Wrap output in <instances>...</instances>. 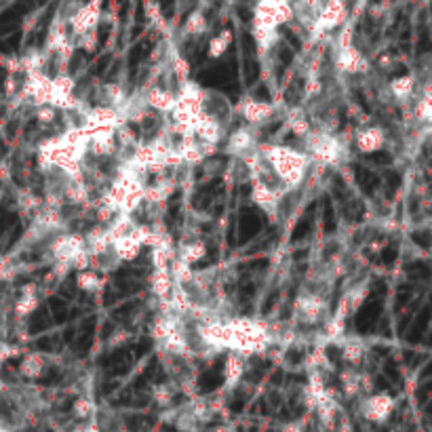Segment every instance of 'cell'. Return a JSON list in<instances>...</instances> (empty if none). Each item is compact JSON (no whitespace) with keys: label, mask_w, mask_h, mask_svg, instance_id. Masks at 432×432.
Segmentation results:
<instances>
[{"label":"cell","mask_w":432,"mask_h":432,"mask_svg":"<svg viewBox=\"0 0 432 432\" xmlns=\"http://www.w3.org/2000/svg\"><path fill=\"white\" fill-rule=\"evenodd\" d=\"M228 329V350H234L241 357L264 354L270 344V333L264 323L255 318H230Z\"/></svg>","instance_id":"2"},{"label":"cell","mask_w":432,"mask_h":432,"mask_svg":"<svg viewBox=\"0 0 432 432\" xmlns=\"http://www.w3.org/2000/svg\"><path fill=\"white\" fill-rule=\"evenodd\" d=\"M335 68L344 74H363L369 70V62L365 60V55L357 49V46H344V49H338V55H335Z\"/></svg>","instance_id":"13"},{"label":"cell","mask_w":432,"mask_h":432,"mask_svg":"<svg viewBox=\"0 0 432 432\" xmlns=\"http://www.w3.org/2000/svg\"><path fill=\"white\" fill-rule=\"evenodd\" d=\"M17 89H19V82H17L15 74H9V78H7V82H5V93L13 98V95L17 93Z\"/></svg>","instance_id":"46"},{"label":"cell","mask_w":432,"mask_h":432,"mask_svg":"<svg viewBox=\"0 0 432 432\" xmlns=\"http://www.w3.org/2000/svg\"><path fill=\"white\" fill-rule=\"evenodd\" d=\"M74 87H76V80L72 76H68L66 72H60L55 78H51V95H72L74 93Z\"/></svg>","instance_id":"29"},{"label":"cell","mask_w":432,"mask_h":432,"mask_svg":"<svg viewBox=\"0 0 432 432\" xmlns=\"http://www.w3.org/2000/svg\"><path fill=\"white\" fill-rule=\"evenodd\" d=\"M354 141H357L359 152L373 154L384 148V143H386V133H384V129H379V127H365V129L357 131Z\"/></svg>","instance_id":"16"},{"label":"cell","mask_w":432,"mask_h":432,"mask_svg":"<svg viewBox=\"0 0 432 432\" xmlns=\"http://www.w3.org/2000/svg\"><path fill=\"white\" fill-rule=\"evenodd\" d=\"M104 95H106V100L112 108H120V106L127 104V93L118 82H108L104 87Z\"/></svg>","instance_id":"31"},{"label":"cell","mask_w":432,"mask_h":432,"mask_svg":"<svg viewBox=\"0 0 432 432\" xmlns=\"http://www.w3.org/2000/svg\"><path fill=\"white\" fill-rule=\"evenodd\" d=\"M36 120L40 125H51L57 120V108H53L51 104H40L36 106Z\"/></svg>","instance_id":"39"},{"label":"cell","mask_w":432,"mask_h":432,"mask_svg":"<svg viewBox=\"0 0 432 432\" xmlns=\"http://www.w3.org/2000/svg\"><path fill=\"white\" fill-rule=\"evenodd\" d=\"M321 91H323V82H321V78H318L316 74H310V76L306 78V82H304V95H306V100H310V98H318Z\"/></svg>","instance_id":"41"},{"label":"cell","mask_w":432,"mask_h":432,"mask_svg":"<svg viewBox=\"0 0 432 432\" xmlns=\"http://www.w3.org/2000/svg\"><path fill=\"white\" fill-rule=\"evenodd\" d=\"M114 217H116V211H114L112 207H108V205H102V203H100L98 211H95V219H98V222L104 226V224H110Z\"/></svg>","instance_id":"43"},{"label":"cell","mask_w":432,"mask_h":432,"mask_svg":"<svg viewBox=\"0 0 432 432\" xmlns=\"http://www.w3.org/2000/svg\"><path fill=\"white\" fill-rule=\"evenodd\" d=\"M173 399H175V393H173L171 386H167V384H161V386L154 388V401H156V405L169 407L173 403Z\"/></svg>","instance_id":"40"},{"label":"cell","mask_w":432,"mask_h":432,"mask_svg":"<svg viewBox=\"0 0 432 432\" xmlns=\"http://www.w3.org/2000/svg\"><path fill=\"white\" fill-rule=\"evenodd\" d=\"M238 112H241V116L258 127L266 120H270L274 116V106L268 104V102H260V100H251V98H243L241 102H238Z\"/></svg>","instance_id":"14"},{"label":"cell","mask_w":432,"mask_h":432,"mask_svg":"<svg viewBox=\"0 0 432 432\" xmlns=\"http://www.w3.org/2000/svg\"><path fill=\"white\" fill-rule=\"evenodd\" d=\"M181 262H186V264H199V262H203L205 258H207V245L203 243V241H190V243H186V245H181V249H179V255H177Z\"/></svg>","instance_id":"23"},{"label":"cell","mask_w":432,"mask_h":432,"mask_svg":"<svg viewBox=\"0 0 432 432\" xmlns=\"http://www.w3.org/2000/svg\"><path fill=\"white\" fill-rule=\"evenodd\" d=\"M42 369H44V357L38 354V352H28L19 363V373L28 379L40 377Z\"/></svg>","instance_id":"24"},{"label":"cell","mask_w":432,"mask_h":432,"mask_svg":"<svg viewBox=\"0 0 432 432\" xmlns=\"http://www.w3.org/2000/svg\"><path fill=\"white\" fill-rule=\"evenodd\" d=\"M282 432H300V426L298 424H287V426H282Z\"/></svg>","instance_id":"48"},{"label":"cell","mask_w":432,"mask_h":432,"mask_svg":"<svg viewBox=\"0 0 432 432\" xmlns=\"http://www.w3.org/2000/svg\"><path fill=\"white\" fill-rule=\"evenodd\" d=\"M390 93H393V98L397 100H409L413 91H415V78L411 74H405V76H397L390 80L388 84Z\"/></svg>","instance_id":"25"},{"label":"cell","mask_w":432,"mask_h":432,"mask_svg":"<svg viewBox=\"0 0 432 432\" xmlns=\"http://www.w3.org/2000/svg\"><path fill=\"white\" fill-rule=\"evenodd\" d=\"M51 253L55 260H66V262H72L76 253H80L84 249V236L82 234H76V232H66V234H60L55 241L51 243Z\"/></svg>","instance_id":"12"},{"label":"cell","mask_w":432,"mask_h":432,"mask_svg":"<svg viewBox=\"0 0 432 432\" xmlns=\"http://www.w3.org/2000/svg\"><path fill=\"white\" fill-rule=\"evenodd\" d=\"M310 141V159L321 163V165H335L342 156L344 146L340 143L338 137H333L329 133H308L306 135Z\"/></svg>","instance_id":"3"},{"label":"cell","mask_w":432,"mask_h":432,"mask_svg":"<svg viewBox=\"0 0 432 432\" xmlns=\"http://www.w3.org/2000/svg\"><path fill=\"white\" fill-rule=\"evenodd\" d=\"M21 296H36V285H24L21 287Z\"/></svg>","instance_id":"47"},{"label":"cell","mask_w":432,"mask_h":432,"mask_svg":"<svg viewBox=\"0 0 432 432\" xmlns=\"http://www.w3.org/2000/svg\"><path fill=\"white\" fill-rule=\"evenodd\" d=\"M296 312H298V318L304 325H316L327 316V302L321 296L304 294V296L298 298Z\"/></svg>","instance_id":"6"},{"label":"cell","mask_w":432,"mask_h":432,"mask_svg":"<svg viewBox=\"0 0 432 432\" xmlns=\"http://www.w3.org/2000/svg\"><path fill=\"white\" fill-rule=\"evenodd\" d=\"M175 148H177V152H179V156H181L183 163L197 165V163L205 161V154H203V148H201V141H197L195 135H186V137H181Z\"/></svg>","instance_id":"20"},{"label":"cell","mask_w":432,"mask_h":432,"mask_svg":"<svg viewBox=\"0 0 432 432\" xmlns=\"http://www.w3.org/2000/svg\"><path fill=\"white\" fill-rule=\"evenodd\" d=\"M72 413H74L78 420H89V417L95 413V405H93L91 399L78 397V399L74 401V405H72Z\"/></svg>","instance_id":"38"},{"label":"cell","mask_w":432,"mask_h":432,"mask_svg":"<svg viewBox=\"0 0 432 432\" xmlns=\"http://www.w3.org/2000/svg\"><path fill=\"white\" fill-rule=\"evenodd\" d=\"M232 42V30H222L219 34H215L211 40H209V49H207V55L209 60H219Z\"/></svg>","instance_id":"26"},{"label":"cell","mask_w":432,"mask_h":432,"mask_svg":"<svg viewBox=\"0 0 432 432\" xmlns=\"http://www.w3.org/2000/svg\"><path fill=\"white\" fill-rule=\"evenodd\" d=\"M100 17H102L100 0H91L89 5L80 7L76 13H72V15H70V26H72L74 36H78V34H82V32H87V30L98 28Z\"/></svg>","instance_id":"11"},{"label":"cell","mask_w":432,"mask_h":432,"mask_svg":"<svg viewBox=\"0 0 432 432\" xmlns=\"http://www.w3.org/2000/svg\"><path fill=\"white\" fill-rule=\"evenodd\" d=\"M344 21H346V3L344 0H327V5L321 7L318 15L314 19V28L318 32H327V30H335Z\"/></svg>","instance_id":"8"},{"label":"cell","mask_w":432,"mask_h":432,"mask_svg":"<svg viewBox=\"0 0 432 432\" xmlns=\"http://www.w3.org/2000/svg\"><path fill=\"white\" fill-rule=\"evenodd\" d=\"M192 133L199 141H205V143H219L222 135H224V129H222V123L215 118V114H209L205 108L197 114L195 118V125H192Z\"/></svg>","instance_id":"7"},{"label":"cell","mask_w":432,"mask_h":432,"mask_svg":"<svg viewBox=\"0 0 432 432\" xmlns=\"http://www.w3.org/2000/svg\"><path fill=\"white\" fill-rule=\"evenodd\" d=\"M245 375V357L230 350L224 361V384L226 388H234Z\"/></svg>","instance_id":"18"},{"label":"cell","mask_w":432,"mask_h":432,"mask_svg":"<svg viewBox=\"0 0 432 432\" xmlns=\"http://www.w3.org/2000/svg\"><path fill=\"white\" fill-rule=\"evenodd\" d=\"M285 127L298 137H306L310 133V120H308V116L304 114L302 108H291L289 112H287Z\"/></svg>","instance_id":"22"},{"label":"cell","mask_w":432,"mask_h":432,"mask_svg":"<svg viewBox=\"0 0 432 432\" xmlns=\"http://www.w3.org/2000/svg\"><path fill=\"white\" fill-rule=\"evenodd\" d=\"M260 156L268 163L272 173L282 181L285 190L298 188L310 167V156L289 146H262Z\"/></svg>","instance_id":"1"},{"label":"cell","mask_w":432,"mask_h":432,"mask_svg":"<svg viewBox=\"0 0 432 432\" xmlns=\"http://www.w3.org/2000/svg\"><path fill=\"white\" fill-rule=\"evenodd\" d=\"M123 123V114L112 106H98L84 112V127L89 129H116Z\"/></svg>","instance_id":"10"},{"label":"cell","mask_w":432,"mask_h":432,"mask_svg":"<svg viewBox=\"0 0 432 432\" xmlns=\"http://www.w3.org/2000/svg\"><path fill=\"white\" fill-rule=\"evenodd\" d=\"M207 30V19H205V13L201 11H195L190 13L186 24H183V34L186 36H199Z\"/></svg>","instance_id":"30"},{"label":"cell","mask_w":432,"mask_h":432,"mask_svg":"<svg viewBox=\"0 0 432 432\" xmlns=\"http://www.w3.org/2000/svg\"><path fill=\"white\" fill-rule=\"evenodd\" d=\"M413 114H415V120H420V123H424V125H428L430 120H432V100H430V93L426 91L422 98L415 102V110H413Z\"/></svg>","instance_id":"34"},{"label":"cell","mask_w":432,"mask_h":432,"mask_svg":"<svg viewBox=\"0 0 432 432\" xmlns=\"http://www.w3.org/2000/svg\"><path fill=\"white\" fill-rule=\"evenodd\" d=\"M258 143V129L253 125L247 127H238L230 133L228 143H226V152L232 156H245L251 154V150Z\"/></svg>","instance_id":"5"},{"label":"cell","mask_w":432,"mask_h":432,"mask_svg":"<svg viewBox=\"0 0 432 432\" xmlns=\"http://www.w3.org/2000/svg\"><path fill=\"white\" fill-rule=\"evenodd\" d=\"M173 72L177 74L179 82L188 80L190 78V64L186 62V57L181 55H173Z\"/></svg>","instance_id":"42"},{"label":"cell","mask_w":432,"mask_h":432,"mask_svg":"<svg viewBox=\"0 0 432 432\" xmlns=\"http://www.w3.org/2000/svg\"><path fill=\"white\" fill-rule=\"evenodd\" d=\"M173 329H177V321L175 318H171V316H156L154 323L150 325V335L156 342H161V340L167 338Z\"/></svg>","instance_id":"28"},{"label":"cell","mask_w":432,"mask_h":432,"mask_svg":"<svg viewBox=\"0 0 432 432\" xmlns=\"http://www.w3.org/2000/svg\"><path fill=\"white\" fill-rule=\"evenodd\" d=\"M116 150V137L114 129H91L89 141H87V152L93 156H112Z\"/></svg>","instance_id":"15"},{"label":"cell","mask_w":432,"mask_h":432,"mask_svg":"<svg viewBox=\"0 0 432 432\" xmlns=\"http://www.w3.org/2000/svg\"><path fill=\"white\" fill-rule=\"evenodd\" d=\"M76 46L82 51H87V53H93L95 46H98V30L93 28V30H87V32L78 34L76 36Z\"/></svg>","instance_id":"37"},{"label":"cell","mask_w":432,"mask_h":432,"mask_svg":"<svg viewBox=\"0 0 432 432\" xmlns=\"http://www.w3.org/2000/svg\"><path fill=\"white\" fill-rule=\"evenodd\" d=\"M143 104L152 108L154 112L169 114L175 106V93L169 89H163V87H152V89H148L146 98H143Z\"/></svg>","instance_id":"17"},{"label":"cell","mask_w":432,"mask_h":432,"mask_svg":"<svg viewBox=\"0 0 432 432\" xmlns=\"http://www.w3.org/2000/svg\"><path fill=\"white\" fill-rule=\"evenodd\" d=\"M173 289V278L169 274V270H154L150 276V291L159 298V300H169V294Z\"/></svg>","instance_id":"21"},{"label":"cell","mask_w":432,"mask_h":432,"mask_svg":"<svg viewBox=\"0 0 432 432\" xmlns=\"http://www.w3.org/2000/svg\"><path fill=\"white\" fill-rule=\"evenodd\" d=\"M342 388H344V395L346 397H357V395H361L363 390H361V373H357V371H344L342 373Z\"/></svg>","instance_id":"32"},{"label":"cell","mask_w":432,"mask_h":432,"mask_svg":"<svg viewBox=\"0 0 432 432\" xmlns=\"http://www.w3.org/2000/svg\"><path fill=\"white\" fill-rule=\"evenodd\" d=\"M344 333H346V321L331 316V318L325 323V338H327L329 342L340 340Z\"/></svg>","instance_id":"35"},{"label":"cell","mask_w":432,"mask_h":432,"mask_svg":"<svg viewBox=\"0 0 432 432\" xmlns=\"http://www.w3.org/2000/svg\"><path fill=\"white\" fill-rule=\"evenodd\" d=\"M106 280H102L98 276V272L95 270H78V276H76V285H78V289L87 291V294H93V291H98L102 289Z\"/></svg>","instance_id":"27"},{"label":"cell","mask_w":432,"mask_h":432,"mask_svg":"<svg viewBox=\"0 0 432 432\" xmlns=\"http://www.w3.org/2000/svg\"><path fill=\"white\" fill-rule=\"evenodd\" d=\"M38 304H40L38 296H21V298L15 302V314H17L19 318H26V316H30L32 312H36Z\"/></svg>","instance_id":"36"},{"label":"cell","mask_w":432,"mask_h":432,"mask_svg":"<svg viewBox=\"0 0 432 432\" xmlns=\"http://www.w3.org/2000/svg\"><path fill=\"white\" fill-rule=\"evenodd\" d=\"M352 36H354L352 26H346V28L342 30L340 38H338V49H344V46H350V44H352Z\"/></svg>","instance_id":"45"},{"label":"cell","mask_w":432,"mask_h":432,"mask_svg":"<svg viewBox=\"0 0 432 432\" xmlns=\"http://www.w3.org/2000/svg\"><path fill=\"white\" fill-rule=\"evenodd\" d=\"M112 253L116 255L118 262H133L141 253V243L131 232H127L118 236L116 241H112Z\"/></svg>","instance_id":"19"},{"label":"cell","mask_w":432,"mask_h":432,"mask_svg":"<svg viewBox=\"0 0 432 432\" xmlns=\"http://www.w3.org/2000/svg\"><path fill=\"white\" fill-rule=\"evenodd\" d=\"M395 397H390L388 393H375V395H369L365 401H363V417L369 420V422H375V424H381L386 422L393 411H395Z\"/></svg>","instance_id":"4"},{"label":"cell","mask_w":432,"mask_h":432,"mask_svg":"<svg viewBox=\"0 0 432 432\" xmlns=\"http://www.w3.org/2000/svg\"><path fill=\"white\" fill-rule=\"evenodd\" d=\"M129 340H131V333H129L127 329H118L116 333H112V338L108 340V346L116 348V346H123V344L129 342Z\"/></svg>","instance_id":"44"},{"label":"cell","mask_w":432,"mask_h":432,"mask_svg":"<svg viewBox=\"0 0 432 432\" xmlns=\"http://www.w3.org/2000/svg\"><path fill=\"white\" fill-rule=\"evenodd\" d=\"M363 354H365V346L357 340H350L344 344L342 348V359L348 363V365H359L363 361Z\"/></svg>","instance_id":"33"},{"label":"cell","mask_w":432,"mask_h":432,"mask_svg":"<svg viewBox=\"0 0 432 432\" xmlns=\"http://www.w3.org/2000/svg\"><path fill=\"white\" fill-rule=\"evenodd\" d=\"M278 192L274 188H270L264 179L260 177H251V201L266 211L270 217H276L278 211Z\"/></svg>","instance_id":"9"}]
</instances>
